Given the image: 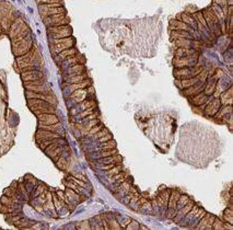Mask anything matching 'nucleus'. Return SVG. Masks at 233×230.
Instances as JSON below:
<instances>
[{"mask_svg":"<svg viewBox=\"0 0 233 230\" xmlns=\"http://www.w3.org/2000/svg\"><path fill=\"white\" fill-rule=\"evenodd\" d=\"M139 211H141V213H145V214H152V206H151V202H149V200H147L146 203H143V204H141L140 206H139Z\"/></svg>","mask_w":233,"mask_h":230,"instance_id":"6e6552de","label":"nucleus"},{"mask_svg":"<svg viewBox=\"0 0 233 230\" xmlns=\"http://www.w3.org/2000/svg\"><path fill=\"white\" fill-rule=\"evenodd\" d=\"M197 211H198V207H197V206L195 205V204H194V206H193V208H191V209H190V211H188V213H187L186 215H185L184 218H183V219H182V220H181V221L178 223V225H179L181 227H185V226L187 227V225H188V224L190 223L191 218H193V216L195 215V213H196Z\"/></svg>","mask_w":233,"mask_h":230,"instance_id":"423d86ee","label":"nucleus"},{"mask_svg":"<svg viewBox=\"0 0 233 230\" xmlns=\"http://www.w3.org/2000/svg\"><path fill=\"white\" fill-rule=\"evenodd\" d=\"M212 229L222 230L223 229V223H222L221 220H219V219L215 218V220H214V223H212Z\"/></svg>","mask_w":233,"mask_h":230,"instance_id":"9b49d317","label":"nucleus"},{"mask_svg":"<svg viewBox=\"0 0 233 230\" xmlns=\"http://www.w3.org/2000/svg\"><path fill=\"white\" fill-rule=\"evenodd\" d=\"M126 229L128 230H137V229H140V224L138 223V221H136V220H130V223H129L127 226H126Z\"/></svg>","mask_w":233,"mask_h":230,"instance_id":"1a4fd4ad","label":"nucleus"},{"mask_svg":"<svg viewBox=\"0 0 233 230\" xmlns=\"http://www.w3.org/2000/svg\"><path fill=\"white\" fill-rule=\"evenodd\" d=\"M193 206H194V202H189V203H187L185 206H183L181 209H178L177 211H176V214H175V216L173 217V220L176 223V224H178L183 218H184V216L188 213V211L193 208Z\"/></svg>","mask_w":233,"mask_h":230,"instance_id":"20e7f679","label":"nucleus"},{"mask_svg":"<svg viewBox=\"0 0 233 230\" xmlns=\"http://www.w3.org/2000/svg\"><path fill=\"white\" fill-rule=\"evenodd\" d=\"M151 206H152V214H154L155 216H160V208L157 203V199L151 202Z\"/></svg>","mask_w":233,"mask_h":230,"instance_id":"9d476101","label":"nucleus"},{"mask_svg":"<svg viewBox=\"0 0 233 230\" xmlns=\"http://www.w3.org/2000/svg\"><path fill=\"white\" fill-rule=\"evenodd\" d=\"M189 202H190V199L187 195H182V194H181L177 199V203H176V211H177L178 209H181L183 206H185L187 203H189Z\"/></svg>","mask_w":233,"mask_h":230,"instance_id":"0eeeda50","label":"nucleus"},{"mask_svg":"<svg viewBox=\"0 0 233 230\" xmlns=\"http://www.w3.org/2000/svg\"><path fill=\"white\" fill-rule=\"evenodd\" d=\"M207 214V211H204V209H200V208H198V211L195 213V215L193 216V218H191V220H190V223L188 225H187V227L188 228H194L195 229V227H196L197 225H198V223L200 221V219H202L205 215Z\"/></svg>","mask_w":233,"mask_h":230,"instance_id":"39448f33","label":"nucleus"},{"mask_svg":"<svg viewBox=\"0 0 233 230\" xmlns=\"http://www.w3.org/2000/svg\"><path fill=\"white\" fill-rule=\"evenodd\" d=\"M170 194H171V190H165L162 193H160L157 196V203L159 205L160 208V216L162 218H165L166 211H167V203H169V198H170Z\"/></svg>","mask_w":233,"mask_h":230,"instance_id":"f257e3e1","label":"nucleus"},{"mask_svg":"<svg viewBox=\"0 0 233 230\" xmlns=\"http://www.w3.org/2000/svg\"><path fill=\"white\" fill-rule=\"evenodd\" d=\"M69 180L74 181V183H76L77 185H79V186H82V187H84V188H88V184H86V183H84V182H82V181L78 180V179H76V178H74V176H70V178H69Z\"/></svg>","mask_w":233,"mask_h":230,"instance_id":"f8f14e48","label":"nucleus"},{"mask_svg":"<svg viewBox=\"0 0 233 230\" xmlns=\"http://www.w3.org/2000/svg\"><path fill=\"white\" fill-rule=\"evenodd\" d=\"M110 139H112V135H110V134H106L105 136L100 137L98 141L102 143H106V141H108V140H110Z\"/></svg>","mask_w":233,"mask_h":230,"instance_id":"ddd939ff","label":"nucleus"},{"mask_svg":"<svg viewBox=\"0 0 233 230\" xmlns=\"http://www.w3.org/2000/svg\"><path fill=\"white\" fill-rule=\"evenodd\" d=\"M101 128H102V125H100V126H98V127H94V128H92L91 131L89 133V135H94V134H96Z\"/></svg>","mask_w":233,"mask_h":230,"instance_id":"4468645a","label":"nucleus"},{"mask_svg":"<svg viewBox=\"0 0 233 230\" xmlns=\"http://www.w3.org/2000/svg\"><path fill=\"white\" fill-rule=\"evenodd\" d=\"M215 216L210 215V214H206L204 217L200 219V221L198 223L195 229H202V230H205V229H212V223L215 220Z\"/></svg>","mask_w":233,"mask_h":230,"instance_id":"7ed1b4c3","label":"nucleus"},{"mask_svg":"<svg viewBox=\"0 0 233 230\" xmlns=\"http://www.w3.org/2000/svg\"><path fill=\"white\" fill-rule=\"evenodd\" d=\"M179 195H181V194L178 192L171 191L170 198H169V203H167V211H166L165 218L173 219V217L175 216V214H176V203H177V199L178 197H179Z\"/></svg>","mask_w":233,"mask_h":230,"instance_id":"f03ea898","label":"nucleus"}]
</instances>
